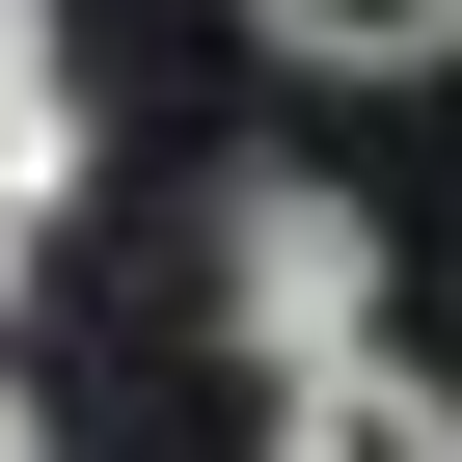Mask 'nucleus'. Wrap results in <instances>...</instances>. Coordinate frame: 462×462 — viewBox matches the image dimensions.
Instances as JSON below:
<instances>
[{
  "label": "nucleus",
  "instance_id": "obj_1",
  "mask_svg": "<svg viewBox=\"0 0 462 462\" xmlns=\"http://www.w3.org/2000/svg\"><path fill=\"white\" fill-rule=\"evenodd\" d=\"M217 300H245L273 381H300V354H381V217L300 190V163H245V190H217Z\"/></svg>",
  "mask_w": 462,
  "mask_h": 462
},
{
  "label": "nucleus",
  "instance_id": "obj_2",
  "mask_svg": "<svg viewBox=\"0 0 462 462\" xmlns=\"http://www.w3.org/2000/svg\"><path fill=\"white\" fill-rule=\"evenodd\" d=\"M273 462H462V435H435L408 354H300V381H273Z\"/></svg>",
  "mask_w": 462,
  "mask_h": 462
},
{
  "label": "nucleus",
  "instance_id": "obj_3",
  "mask_svg": "<svg viewBox=\"0 0 462 462\" xmlns=\"http://www.w3.org/2000/svg\"><path fill=\"white\" fill-rule=\"evenodd\" d=\"M245 28H273L300 82H435V55H462V0H245Z\"/></svg>",
  "mask_w": 462,
  "mask_h": 462
},
{
  "label": "nucleus",
  "instance_id": "obj_4",
  "mask_svg": "<svg viewBox=\"0 0 462 462\" xmlns=\"http://www.w3.org/2000/svg\"><path fill=\"white\" fill-rule=\"evenodd\" d=\"M28 245H55V190H0V300H28Z\"/></svg>",
  "mask_w": 462,
  "mask_h": 462
},
{
  "label": "nucleus",
  "instance_id": "obj_5",
  "mask_svg": "<svg viewBox=\"0 0 462 462\" xmlns=\"http://www.w3.org/2000/svg\"><path fill=\"white\" fill-rule=\"evenodd\" d=\"M0 462H55V408H28V381H0Z\"/></svg>",
  "mask_w": 462,
  "mask_h": 462
}]
</instances>
